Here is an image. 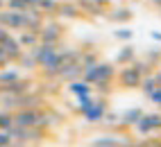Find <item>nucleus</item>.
I'll list each match as a JSON object with an SVG mask.
<instances>
[{"instance_id":"27","label":"nucleus","mask_w":161,"mask_h":147,"mask_svg":"<svg viewBox=\"0 0 161 147\" xmlns=\"http://www.w3.org/2000/svg\"><path fill=\"white\" fill-rule=\"evenodd\" d=\"M145 61L150 66H157L159 61H161V50L157 48V50H150V52H145Z\"/></svg>"},{"instance_id":"9","label":"nucleus","mask_w":161,"mask_h":147,"mask_svg":"<svg viewBox=\"0 0 161 147\" xmlns=\"http://www.w3.org/2000/svg\"><path fill=\"white\" fill-rule=\"evenodd\" d=\"M82 64L80 61H64L61 68H59V75L57 79L59 81H73V79H80L82 77Z\"/></svg>"},{"instance_id":"7","label":"nucleus","mask_w":161,"mask_h":147,"mask_svg":"<svg viewBox=\"0 0 161 147\" xmlns=\"http://www.w3.org/2000/svg\"><path fill=\"white\" fill-rule=\"evenodd\" d=\"M41 109H16L14 111V124L16 127H36Z\"/></svg>"},{"instance_id":"24","label":"nucleus","mask_w":161,"mask_h":147,"mask_svg":"<svg viewBox=\"0 0 161 147\" xmlns=\"http://www.w3.org/2000/svg\"><path fill=\"white\" fill-rule=\"evenodd\" d=\"M5 7L14 9V12H25V9H30V5L25 0H5Z\"/></svg>"},{"instance_id":"11","label":"nucleus","mask_w":161,"mask_h":147,"mask_svg":"<svg viewBox=\"0 0 161 147\" xmlns=\"http://www.w3.org/2000/svg\"><path fill=\"white\" fill-rule=\"evenodd\" d=\"M68 93H73L75 97H82V95H93V84L84 81L82 77H80V79H73V81H68Z\"/></svg>"},{"instance_id":"40","label":"nucleus","mask_w":161,"mask_h":147,"mask_svg":"<svg viewBox=\"0 0 161 147\" xmlns=\"http://www.w3.org/2000/svg\"><path fill=\"white\" fill-rule=\"evenodd\" d=\"M159 68H161V61H159Z\"/></svg>"},{"instance_id":"2","label":"nucleus","mask_w":161,"mask_h":147,"mask_svg":"<svg viewBox=\"0 0 161 147\" xmlns=\"http://www.w3.org/2000/svg\"><path fill=\"white\" fill-rule=\"evenodd\" d=\"M134 129L138 136H152L161 131V111L159 113H143L141 120L134 124Z\"/></svg>"},{"instance_id":"33","label":"nucleus","mask_w":161,"mask_h":147,"mask_svg":"<svg viewBox=\"0 0 161 147\" xmlns=\"http://www.w3.org/2000/svg\"><path fill=\"white\" fill-rule=\"evenodd\" d=\"M7 36H9V29H7L5 25H0V43H3V41H5Z\"/></svg>"},{"instance_id":"6","label":"nucleus","mask_w":161,"mask_h":147,"mask_svg":"<svg viewBox=\"0 0 161 147\" xmlns=\"http://www.w3.org/2000/svg\"><path fill=\"white\" fill-rule=\"evenodd\" d=\"M107 111H109L107 97H100V100H95V102L91 104V109H86L82 115H84V120H86L89 124H98V122H102V118H104Z\"/></svg>"},{"instance_id":"1","label":"nucleus","mask_w":161,"mask_h":147,"mask_svg":"<svg viewBox=\"0 0 161 147\" xmlns=\"http://www.w3.org/2000/svg\"><path fill=\"white\" fill-rule=\"evenodd\" d=\"M114 77H116V68H114V64H109V61H98L95 66L82 70V79L89 81V84H95V81H114Z\"/></svg>"},{"instance_id":"3","label":"nucleus","mask_w":161,"mask_h":147,"mask_svg":"<svg viewBox=\"0 0 161 147\" xmlns=\"http://www.w3.org/2000/svg\"><path fill=\"white\" fill-rule=\"evenodd\" d=\"M64 36V27L59 23H55V20H48V23L41 25L39 29V43H52V45H57L59 41Z\"/></svg>"},{"instance_id":"10","label":"nucleus","mask_w":161,"mask_h":147,"mask_svg":"<svg viewBox=\"0 0 161 147\" xmlns=\"http://www.w3.org/2000/svg\"><path fill=\"white\" fill-rule=\"evenodd\" d=\"M0 50L7 55L9 61H16V59L20 57V52H23V48H20V43H18V39L12 36V34H9V36L3 41V43H0Z\"/></svg>"},{"instance_id":"38","label":"nucleus","mask_w":161,"mask_h":147,"mask_svg":"<svg viewBox=\"0 0 161 147\" xmlns=\"http://www.w3.org/2000/svg\"><path fill=\"white\" fill-rule=\"evenodd\" d=\"M152 5H154L157 9H161V0H152Z\"/></svg>"},{"instance_id":"30","label":"nucleus","mask_w":161,"mask_h":147,"mask_svg":"<svg viewBox=\"0 0 161 147\" xmlns=\"http://www.w3.org/2000/svg\"><path fill=\"white\" fill-rule=\"evenodd\" d=\"M118 120H120V115H116V113H109V111H107V113H104V118H102V122H104V124H109V127L118 124Z\"/></svg>"},{"instance_id":"34","label":"nucleus","mask_w":161,"mask_h":147,"mask_svg":"<svg viewBox=\"0 0 161 147\" xmlns=\"http://www.w3.org/2000/svg\"><path fill=\"white\" fill-rule=\"evenodd\" d=\"M150 36H152V41H157V43H161V32H150Z\"/></svg>"},{"instance_id":"32","label":"nucleus","mask_w":161,"mask_h":147,"mask_svg":"<svg viewBox=\"0 0 161 147\" xmlns=\"http://www.w3.org/2000/svg\"><path fill=\"white\" fill-rule=\"evenodd\" d=\"M7 147H34L32 143H25V140H18V138H12V143H9Z\"/></svg>"},{"instance_id":"36","label":"nucleus","mask_w":161,"mask_h":147,"mask_svg":"<svg viewBox=\"0 0 161 147\" xmlns=\"http://www.w3.org/2000/svg\"><path fill=\"white\" fill-rule=\"evenodd\" d=\"M25 3H27L30 7H36V5H39V0H25Z\"/></svg>"},{"instance_id":"28","label":"nucleus","mask_w":161,"mask_h":147,"mask_svg":"<svg viewBox=\"0 0 161 147\" xmlns=\"http://www.w3.org/2000/svg\"><path fill=\"white\" fill-rule=\"evenodd\" d=\"M93 86H95V88L100 91V95H102V97H107V95H109V93L114 91V86H111V81H95Z\"/></svg>"},{"instance_id":"15","label":"nucleus","mask_w":161,"mask_h":147,"mask_svg":"<svg viewBox=\"0 0 161 147\" xmlns=\"http://www.w3.org/2000/svg\"><path fill=\"white\" fill-rule=\"evenodd\" d=\"M141 115H143V109H138V107L127 109V111L120 115V124H123V127H134V124L141 120Z\"/></svg>"},{"instance_id":"8","label":"nucleus","mask_w":161,"mask_h":147,"mask_svg":"<svg viewBox=\"0 0 161 147\" xmlns=\"http://www.w3.org/2000/svg\"><path fill=\"white\" fill-rule=\"evenodd\" d=\"M32 86H34V81H32V79L18 77L14 81L0 84V95H16V93H25V91H32Z\"/></svg>"},{"instance_id":"12","label":"nucleus","mask_w":161,"mask_h":147,"mask_svg":"<svg viewBox=\"0 0 161 147\" xmlns=\"http://www.w3.org/2000/svg\"><path fill=\"white\" fill-rule=\"evenodd\" d=\"M18 39V43L23 50H30V48H34L39 43V32H32V29H20V34L16 36Z\"/></svg>"},{"instance_id":"14","label":"nucleus","mask_w":161,"mask_h":147,"mask_svg":"<svg viewBox=\"0 0 161 147\" xmlns=\"http://www.w3.org/2000/svg\"><path fill=\"white\" fill-rule=\"evenodd\" d=\"M55 14H59L61 18H77L82 12H80V7H77V3H59V7H57V12Z\"/></svg>"},{"instance_id":"16","label":"nucleus","mask_w":161,"mask_h":147,"mask_svg":"<svg viewBox=\"0 0 161 147\" xmlns=\"http://www.w3.org/2000/svg\"><path fill=\"white\" fill-rule=\"evenodd\" d=\"M16 64H18L20 68H25V70H36V68H39L36 59H34V55H32L30 50H23V52H20V57L16 59Z\"/></svg>"},{"instance_id":"4","label":"nucleus","mask_w":161,"mask_h":147,"mask_svg":"<svg viewBox=\"0 0 161 147\" xmlns=\"http://www.w3.org/2000/svg\"><path fill=\"white\" fill-rule=\"evenodd\" d=\"M141 79H143V75L132 64H127L125 68H120V72H118V84H120V88H138L141 86Z\"/></svg>"},{"instance_id":"37","label":"nucleus","mask_w":161,"mask_h":147,"mask_svg":"<svg viewBox=\"0 0 161 147\" xmlns=\"http://www.w3.org/2000/svg\"><path fill=\"white\" fill-rule=\"evenodd\" d=\"M145 147H161V140H159V143H157V140H154V143H147Z\"/></svg>"},{"instance_id":"18","label":"nucleus","mask_w":161,"mask_h":147,"mask_svg":"<svg viewBox=\"0 0 161 147\" xmlns=\"http://www.w3.org/2000/svg\"><path fill=\"white\" fill-rule=\"evenodd\" d=\"M107 18L114 20V23H127V20H132V18H134V14H132L127 7H118V9H114V12L107 16Z\"/></svg>"},{"instance_id":"17","label":"nucleus","mask_w":161,"mask_h":147,"mask_svg":"<svg viewBox=\"0 0 161 147\" xmlns=\"http://www.w3.org/2000/svg\"><path fill=\"white\" fill-rule=\"evenodd\" d=\"M134 59H136V50H134L132 45H125V48H120V52L116 55V64L127 66V64H132Z\"/></svg>"},{"instance_id":"39","label":"nucleus","mask_w":161,"mask_h":147,"mask_svg":"<svg viewBox=\"0 0 161 147\" xmlns=\"http://www.w3.org/2000/svg\"><path fill=\"white\" fill-rule=\"evenodd\" d=\"M0 9H5V0H0Z\"/></svg>"},{"instance_id":"22","label":"nucleus","mask_w":161,"mask_h":147,"mask_svg":"<svg viewBox=\"0 0 161 147\" xmlns=\"http://www.w3.org/2000/svg\"><path fill=\"white\" fill-rule=\"evenodd\" d=\"M138 88H141L145 95H150V93L157 88V81H154V77H152V72H150V75H145V77L141 79V86H138Z\"/></svg>"},{"instance_id":"19","label":"nucleus","mask_w":161,"mask_h":147,"mask_svg":"<svg viewBox=\"0 0 161 147\" xmlns=\"http://www.w3.org/2000/svg\"><path fill=\"white\" fill-rule=\"evenodd\" d=\"M14 127V111H7V109H0V129L9 131Z\"/></svg>"},{"instance_id":"26","label":"nucleus","mask_w":161,"mask_h":147,"mask_svg":"<svg viewBox=\"0 0 161 147\" xmlns=\"http://www.w3.org/2000/svg\"><path fill=\"white\" fill-rule=\"evenodd\" d=\"M114 36H116L118 41H132V39H134V32H132L130 27H118L116 32H114Z\"/></svg>"},{"instance_id":"25","label":"nucleus","mask_w":161,"mask_h":147,"mask_svg":"<svg viewBox=\"0 0 161 147\" xmlns=\"http://www.w3.org/2000/svg\"><path fill=\"white\" fill-rule=\"evenodd\" d=\"M93 102H95L93 95H82V97H77V113H84L86 109H91Z\"/></svg>"},{"instance_id":"31","label":"nucleus","mask_w":161,"mask_h":147,"mask_svg":"<svg viewBox=\"0 0 161 147\" xmlns=\"http://www.w3.org/2000/svg\"><path fill=\"white\" fill-rule=\"evenodd\" d=\"M9 143H12V136H9V131L0 129V147H7Z\"/></svg>"},{"instance_id":"29","label":"nucleus","mask_w":161,"mask_h":147,"mask_svg":"<svg viewBox=\"0 0 161 147\" xmlns=\"http://www.w3.org/2000/svg\"><path fill=\"white\" fill-rule=\"evenodd\" d=\"M147 100L152 102V104H157V107L161 109V86H157L152 93H150V95H147Z\"/></svg>"},{"instance_id":"13","label":"nucleus","mask_w":161,"mask_h":147,"mask_svg":"<svg viewBox=\"0 0 161 147\" xmlns=\"http://www.w3.org/2000/svg\"><path fill=\"white\" fill-rule=\"evenodd\" d=\"M127 138H116V136H100L89 143V147H123Z\"/></svg>"},{"instance_id":"20","label":"nucleus","mask_w":161,"mask_h":147,"mask_svg":"<svg viewBox=\"0 0 161 147\" xmlns=\"http://www.w3.org/2000/svg\"><path fill=\"white\" fill-rule=\"evenodd\" d=\"M20 77V70L18 68H0V84H7V81H14Z\"/></svg>"},{"instance_id":"35","label":"nucleus","mask_w":161,"mask_h":147,"mask_svg":"<svg viewBox=\"0 0 161 147\" xmlns=\"http://www.w3.org/2000/svg\"><path fill=\"white\" fill-rule=\"evenodd\" d=\"M95 5H100V7H109V0H93Z\"/></svg>"},{"instance_id":"5","label":"nucleus","mask_w":161,"mask_h":147,"mask_svg":"<svg viewBox=\"0 0 161 147\" xmlns=\"http://www.w3.org/2000/svg\"><path fill=\"white\" fill-rule=\"evenodd\" d=\"M0 25H5L7 29H25V12L0 9Z\"/></svg>"},{"instance_id":"21","label":"nucleus","mask_w":161,"mask_h":147,"mask_svg":"<svg viewBox=\"0 0 161 147\" xmlns=\"http://www.w3.org/2000/svg\"><path fill=\"white\" fill-rule=\"evenodd\" d=\"M57 7H59V0H39V5H36L41 14H55Z\"/></svg>"},{"instance_id":"23","label":"nucleus","mask_w":161,"mask_h":147,"mask_svg":"<svg viewBox=\"0 0 161 147\" xmlns=\"http://www.w3.org/2000/svg\"><path fill=\"white\" fill-rule=\"evenodd\" d=\"M80 64H82V68H91V66L98 64V55H95V52H82Z\"/></svg>"}]
</instances>
